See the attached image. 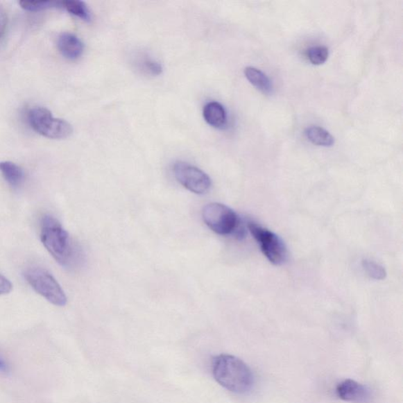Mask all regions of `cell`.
Instances as JSON below:
<instances>
[{"label": "cell", "mask_w": 403, "mask_h": 403, "mask_svg": "<svg viewBox=\"0 0 403 403\" xmlns=\"http://www.w3.org/2000/svg\"><path fill=\"white\" fill-rule=\"evenodd\" d=\"M21 8L32 12H37L50 8H62V1H51V0H43V1H20Z\"/></svg>", "instance_id": "obj_15"}, {"label": "cell", "mask_w": 403, "mask_h": 403, "mask_svg": "<svg viewBox=\"0 0 403 403\" xmlns=\"http://www.w3.org/2000/svg\"><path fill=\"white\" fill-rule=\"evenodd\" d=\"M361 266L367 275L372 279L382 280L387 277L386 270L375 261L365 259L362 261Z\"/></svg>", "instance_id": "obj_17"}, {"label": "cell", "mask_w": 403, "mask_h": 403, "mask_svg": "<svg viewBox=\"0 0 403 403\" xmlns=\"http://www.w3.org/2000/svg\"><path fill=\"white\" fill-rule=\"evenodd\" d=\"M40 239L58 264L69 267L74 264L77 259V250L72 239L60 221L51 215H46L42 218Z\"/></svg>", "instance_id": "obj_2"}, {"label": "cell", "mask_w": 403, "mask_h": 403, "mask_svg": "<svg viewBox=\"0 0 403 403\" xmlns=\"http://www.w3.org/2000/svg\"><path fill=\"white\" fill-rule=\"evenodd\" d=\"M13 289V285L10 280L0 274V295L8 294Z\"/></svg>", "instance_id": "obj_19"}, {"label": "cell", "mask_w": 403, "mask_h": 403, "mask_svg": "<svg viewBox=\"0 0 403 403\" xmlns=\"http://www.w3.org/2000/svg\"><path fill=\"white\" fill-rule=\"evenodd\" d=\"M203 115L207 123L214 128H223L227 123L226 110L218 102L207 103L203 108Z\"/></svg>", "instance_id": "obj_10"}, {"label": "cell", "mask_w": 403, "mask_h": 403, "mask_svg": "<svg viewBox=\"0 0 403 403\" xmlns=\"http://www.w3.org/2000/svg\"><path fill=\"white\" fill-rule=\"evenodd\" d=\"M338 399L354 403H365L371 399V391L366 385L346 379L338 383L336 388Z\"/></svg>", "instance_id": "obj_8"}, {"label": "cell", "mask_w": 403, "mask_h": 403, "mask_svg": "<svg viewBox=\"0 0 403 403\" xmlns=\"http://www.w3.org/2000/svg\"><path fill=\"white\" fill-rule=\"evenodd\" d=\"M212 373L221 386L233 393H248L255 384L252 370L236 356L220 354L215 357L212 363Z\"/></svg>", "instance_id": "obj_1"}, {"label": "cell", "mask_w": 403, "mask_h": 403, "mask_svg": "<svg viewBox=\"0 0 403 403\" xmlns=\"http://www.w3.org/2000/svg\"><path fill=\"white\" fill-rule=\"evenodd\" d=\"M8 26V15L5 9L0 5V38L4 36Z\"/></svg>", "instance_id": "obj_20"}, {"label": "cell", "mask_w": 403, "mask_h": 403, "mask_svg": "<svg viewBox=\"0 0 403 403\" xmlns=\"http://www.w3.org/2000/svg\"><path fill=\"white\" fill-rule=\"evenodd\" d=\"M0 173L8 184L13 189H19L24 184L26 175L24 171L10 161L0 162Z\"/></svg>", "instance_id": "obj_11"}, {"label": "cell", "mask_w": 403, "mask_h": 403, "mask_svg": "<svg viewBox=\"0 0 403 403\" xmlns=\"http://www.w3.org/2000/svg\"><path fill=\"white\" fill-rule=\"evenodd\" d=\"M142 66L145 71H147L151 75L159 76L162 73V67L160 62L151 60V58H146L142 62Z\"/></svg>", "instance_id": "obj_18"}, {"label": "cell", "mask_w": 403, "mask_h": 403, "mask_svg": "<svg viewBox=\"0 0 403 403\" xmlns=\"http://www.w3.org/2000/svg\"><path fill=\"white\" fill-rule=\"evenodd\" d=\"M62 8L66 9L69 13L87 22L92 20V16L85 3L78 0H67L62 1Z\"/></svg>", "instance_id": "obj_14"}, {"label": "cell", "mask_w": 403, "mask_h": 403, "mask_svg": "<svg viewBox=\"0 0 403 403\" xmlns=\"http://www.w3.org/2000/svg\"><path fill=\"white\" fill-rule=\"evenodd\" d=\"M28 121L35 132L44 137L62 139L72 135L73 128L69 122L56 119L49 110L35 107L28 110Z\"/></svg>", "instance_id": "obj_3"}, {"label": "cell", "mask_w": 403, "mask_h": 403, "mask_svg": "<svg viewBox=\"0 0 403 403\" xmlns=\"http://www.w3.org/2000/svg\"><path fill=\"white\" fill-rule=\"evenodd\" d=\"M244 75L249 83L253 85L256 89L265 93V94L272 93L273 87L271 80L260 69L252 67H246L244 69Z\"/></svg>", "instance_id": "obj_12"}, {"label": "cell", "mask_w": 403, "mask_h": 403, "mask_svg": "<svg viewBox=\"0 0 403 403\" xmlns=\"http://www.w3.org/2000/svg\"><path fill=\"white\" fill-rule=\"evenodd\" d=\"M173 171L178 182L195 194H206L212 188V181L208 175L189 163L180 161L175 162Z\"/></svg>", "instance_id": "obj_7"}, {"label": "cell", "mask_w": 403, "mask_h": 403, "mask_svg": "<svg viewBox=\"0 0 403 403\" xmlns=\"http://www.w3.org/2000/svg\"><path fill=\"white\" fill-rule=\"evenodd\" d=\"M57 46L62 55L69 60H77L84 53L83 42L72 33L61 34L58 39Z\"/></svg>", "instance_id": "obj_9"}, {"label": "cell", "mask_w": 403, "mask_h": 403, "mask_svg": "<svg viewBox=\"0 0 403 403\" xmlns=\"http://www.w3.org/2000/svg\"><path fill=\"white\" fill-rule=\"evenodd\" d=\"M248 230L259 243L262 254L275 266H282L288 260L289 252L282 239L273 232L250 221Z\"/></svg>", "instance_id": "obj_5"}, {"label": "cell", "mask_w": 403, "mask_h": 403, "mask_svg": "<svg viewBox=\"0 0 403 403\" xmlns=\"http://www.w3.org/2000/svg\"><path fill=\"white\" fill-rule=\"evenodd\" d=\"M305 134L309 142L320 147L329 148L335 144L334 137L325 128L319 126L307 128Z\"/></svg>", "instance_id": "obj_13"}, {"label": "cell", "mask_w": 403, "mask_h": 403, "mask_svg": "<svg viewBox=\"0 0 403 403\" xmlns=\"http://www.w3.org/2000/svg\"><path fill=\"white\" fill-rule=\"evenodd\" d=\"M0 371H8V366L5 363V361L1 358H0Z\"/></svg>", "instance_id": "obj_21"}, {"label": "cell", "mask_w": 403, "mask_h": 403, "mask_svg": "<svg viewBox=\"0 0 403 403\" xmlns=\"http://www.w3.org/2000/svg\"><path fill=\"white\" fill-rule=\"evenodd\" d=\"M203 219L210 230L221 236L236 232L239 224L238 215L234 210L218 203H209L204 207Z\"/></svg>", "instance_id": "obj_6"}, {"label": "cell", "mask_w": 403, "mask_h": 403, "mask_svg": "<svg viewBox=\"0 0 403 403\" xmlns=\"http://www.w3.org/2000/svg\"><path fill=\"white\" fill-rule=\"evenodd\" d=\"M25 278L29 285L52 305L64 307L67 303L65 292L55 278L45 268L33 266L27 268Z\"/></svg>", "instance_id": "obj_4"}, {"label": "cell", "mask_w": 403, "mask_h": 403, "mask_svg": "<svg viewBox=\"0 0 403 403\" xmlns=\"http://www.w3.org/2000/svg\"><path fill=\"white\" fill-rule=\"evenodd\" d=\"M329 55V49L324 46H312L307 52L308 60L316 66L323 65L328 60Z\"/></svg>", "instance_id": "obj_16"}]
</instances>
